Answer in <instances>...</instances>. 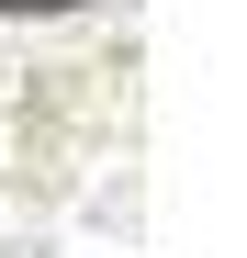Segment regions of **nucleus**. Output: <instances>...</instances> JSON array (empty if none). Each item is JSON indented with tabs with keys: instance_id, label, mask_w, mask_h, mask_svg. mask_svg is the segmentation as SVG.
<instances>
[{
	"instance_id": "nucleus-1",
	"label": "nucleus",
	"mask_w": 247,
	"mask_h": 258,
	"mask_svg": "<svg viewBox=\"0 0 247 258\" xmlns=\"http://www.w3.org/2000/svg\"><path fill=\"white\" fill-rule=\"evenodd\" d=\"M0 12H68V0H0Z\"/></svg>"
}]
</instances>
